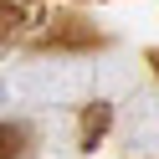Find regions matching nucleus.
<instances>
[{
  "label": "nucleus",
  "instance_id": "1",
  "mask_svg": "<svg viewBox=\"0 0 159 159\" xmlns=\"http://www.w3.org/2000/svg\"><path fill=\"white\" fill-rule=\"evenodd\" d=\"M149 62H154V72H159V52H149Z\"/></svg>",
  "mask_w": 159,
  "mask_h": 159
}]
</instances>
